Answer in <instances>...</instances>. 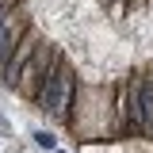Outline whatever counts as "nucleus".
<instances>
[{"instance_id":"obj_1","label":"nucleus","mask_w":153,"mask_h":153,"mask_svg":"<svg viewBox=\"0 0 153 153\" xmlns=\"http://www.w3.org/2000/svg\"><path fill=\"white\" fill-rule=\"evenodd\" d=\"M12 38H16V23H4V27H0V57L8 54V42H12Z\"/></svg>"},{"instance_id":"obj_2","label":"nucleus","mask_w":153,"mask_h":153,"mask_svg":"<svg viewBox=\"0 0 153 153\" xmlns=\"http://www.w3.org/2000/svg\"><path fill=\"white\" fill-rule=\"evenodd\" d=\"M35 142L42 149H54V134H46V130H35Z\"/></svg>"}]
</instances>
